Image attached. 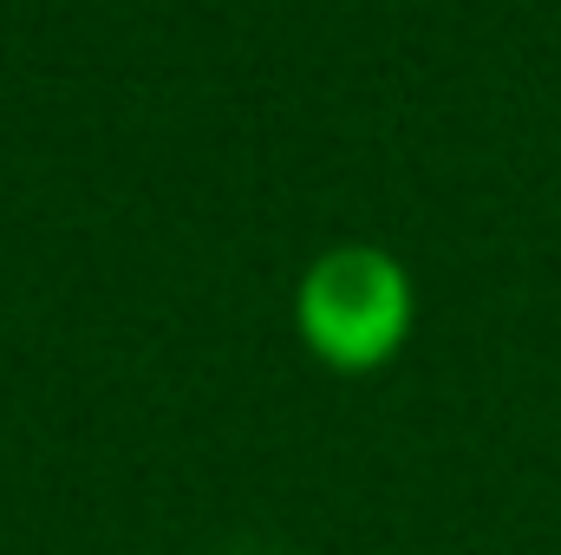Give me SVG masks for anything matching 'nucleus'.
Returning <instances> with one entry per match:
<instances>
[{
    "label": "nucleus",
    "instance_id": "obj_1",
    "mask_svg": "<svg viewBox=\"0 0 561 555\" xmlns=\"http://www.w3.org/2000/svg\"><path fill=\"white\" fill-rule=\"evenodd\" d=\"M412 327H419L412 269L379 242H333L294 281V333L340 380L386 373L405 353Z\"/></svg>",
    "mask_w": 561,
    "mask_h": 555
}]
</instances>
